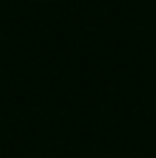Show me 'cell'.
Here are the masks:
<instances>
[]
</instances>
